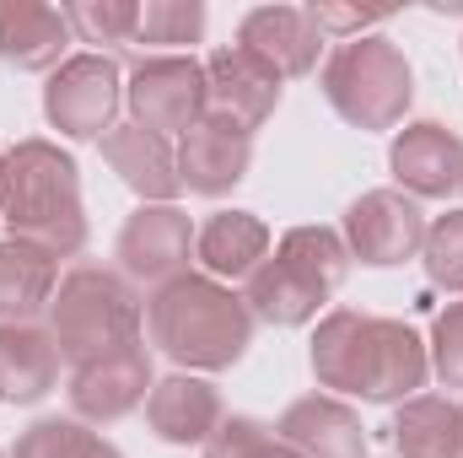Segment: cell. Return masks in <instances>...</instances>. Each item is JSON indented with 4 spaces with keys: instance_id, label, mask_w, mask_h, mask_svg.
<instances>
[{
    "instance_id": "cell-1",
    "label": "cell",
    "mask_w": 463,
    "mask_h": 458,
    "mask_svg": "<svg viewBox=\"0 0 463 458\" xmlns=\"http://www.w3.org/2000/svg\"><path fill=\"white\" fill-rule=\"evenodd\" d=\"M0 222L11 237L43 248L49 259H71L87 248V205L76 157L54 140H16L0 157Z\"/></svg>"
},
{
    "instance_id": "cell-2",
    "label": "cell",
    "mask_w": 463,
    "mask_h": 458,
    "mask_svg": "<svg viewBox=\"0 0 463 458\" xmlns=\"http://www.w3.org/2000/svg\"><path fill=\"white\" fill-rule=\"evenodd\" d=\"M146 335L184 372H227L253 345V313L232 286L184 270L151 291Z\"/></svg>"
},
{
    "instance_id": "cell-3",
    "label": "cell",
    "mask_w": 463,
    "mask_h": 458,
    "mask_svg": "<svg viewBox=\"0 0 463 458\" xmlns=\"http://www.w3.org/2000/svg\"><path fill=\"white\" fill-rule=\"evenodd\" d=\"M146 329V302L135 297L129 275L109 264H76L60 275L54 302H49V335L60 345L65 361H98L140 345Z\"/></svg>"
},
{
    "instance_id": "cell-4",
    "label": "cell",
    "mask_w": 463,
    "mask_h": 458,
    "mask_svg": "<svg viewBox=\"0 0 463 458\" xmlns=\"http://www.w3.org/2000/svg\"><path fill=\"white\" fill-rule=\"evenodd\" d=\"M324 98L355 129H393L415 103V71L388 38H350L324 65Z\"/></svg>"
},
{
    "instance_id": "cell-5",
    "label": "cell",
    "mask_w": 463,
    "mask_h": 458,
    "mask_svg": "<svg viewBox=\"0 0 463 458\" xmlns=\"http://www.w3.org/2000/svg\"><path fill=\"white\" fill-rule=\"evenodd\" d=\"M124 103L140 129L151 135H184L211 114V87H205V65L194 54H151L129 71L124 81Z\"/></svg>"
},
{
    "instance_id": "cell-6",
    "label": "cell",
    "mask_w": 463,
    "mask_h": 458,
    "mask_svg": "<svg viewBox=\"0 0 463 458\" xmlns=\"http://www.w3.org/2000/svg\"><path fill=\"white\" fill-rule=\"evenodd\" d=\"M124 109V76L109 54H71L49 87H43V119L71 140H103Z\"/></svg>"
},
{
    "instance_id": "cell-7",
    "label": "cell",
    "mask_w": 463,
    "mask_h": 458,
    "mask_svg": "<svg viewBox=\"0 0 463 458\" xmlns=\"http://www.w3.org/2000/svg\"><path fill=\"white\" fill-rule=\"evenodd\" d=\"M340 237H345L350 259H361L372 270H393L404 259H420L426 211L404 189H366L361 200H350Z\"/></svg>"
},
{
    "instance_id": "cell-8",
    "label": "cell",
    "mask_w": 463,
    "mask_h": 458,
    "mask_svg": "<svg viewBox=\"0 0 463 458\" xmlns=\"http://www.w3.org/2000/svg\"><path fill=\"white\" fill-rule=\"evenodd\" d=\"M151 388H156L151 350L129 345V350H114V356L81 361L71 372V410L87 426H109V421H124L129 410H140L151 399Z\"/></svg>"
},
{
    "instance_id": "cell-9",
    "label": "cell",
    "mask_w": 463,
    "mask_h": 458,
    "mask_svg": "<svg viewBox=\"0 0 463 458\" xmlns=\"http://www.w3.org/2000/svg\"><path fill=\"white\" fill-rule=\"evenodd\" d=\"M388 167L410 200H448L463 189V135L437 119L404 124L388 146Z\"/></svg>"
},
{
    "instance_id": "cell-10",
    "label": "cell",
    "mask_w": 463,
    "mask_h": 458,
    "mask_svg": "<svg viewBox=\"0 0 463 458\" xmlns=\"http://www.w3.org/2000/svg\"><path fill=\"white\" fill-rule=\"evenodd\" d=\"M189 253H194V222L178 205H140L118 232V275L129 281L167 286L173 275L189 270Z\"/></svg>"
},
{
    "instance_id": "cell-11",
    "label": "cell",
    "mask_w": 463,
    "mask_h": 458,
    "mask_svg": "<svg viewBox=\"0 0 463 458\" xmlns=\"http://www.w3.org/2000/svg\"><path fill=\"white\" fill-rule=\"evenodd\" d=\"M205 87H211V114L232 119V124H242V129L253 135L264 119L280 109L286 76H280L269 60H259L253 49L227 43V49H216V54L205 60Z\"/></svg>"
},
{
    "instance_id": "cell-12",
    "label": "cell",
    "mask_w": 463,
    "mask_h": 458,
    "mask_svg": "<svg viewBox=\"0 0 463 458\" xmlns=\"http://www.w3.org/2000/svg\"><path fill=\"white\" fill-rule=\"evenodd\" d=\"M253 162V135L222 114H205L194 129L178 135V184L189 195H227L248 178Z\"/></svg>"
},
{
    "instance_id": "cell-13",
    "label": "cell",
    "mask_w": 463,
    "mask_h": 458,
    "mask_svg": "<svg viewBox=\"0 0 463 458\" xmlns=\"http://www.w3.org/2000/svg\"><path fill=\"white\" fill-rule=\"evenodd\" d=\"M280 443L297 458H366V426L335 394H307L275 421Z\"/></svg>"
},
{
    "instance_id": "cell-14",
    "label": "cell",
    "mask_w": 463,
    "mask_h": 458,
    "mask_svg": "<svg viewBox=\"0 0 463 458\" xmlns=\"http://www.w3.org/2000/svg\"><path fill=\"white\" fill-rule=\"evenodd\" d=\"M237 43L253 49L259 60H269L280 76H313L329 38H324V33L313 27V16L297 11V5H259V11L242 16Z\"/></svg>"
},
{
    "instance_id": "cell-15",
    "label": "cell",
    "mask_w": 463,
    "mask_h": 458,
    "mask_svg": "<svg viewBox=\"0 0 463 458\" xmlns=\"http://www.w3.org/2000/svg\"><path fill=\"white\" fill-rule=\"evenodd\" d=\"M103 162L118 173L124 189L140 195V205H173V195L184 189L178 184V151L162 135L140 129L135 119L129 124H114L103 135Z\"/></svg>"
},
{
    "instance_id": "cell-16",
    "label": "cell",
    "mask_w": 463,
    "mask_h": 458,
    "mask_svg": "<svg viewBox=\"0 0 463 458\" xmlns=\"http://www.w3.org/2000/svg\"><path fill=\"white\" fill-rule=\"evenodd\" d=\"M146 421L173 448H205L211 432L222 426V394L205 377H194V372H173V377H162L151 388Z\"/></svg>"
},
{
    "instance_id": "cell-17",
    "label": "cell",
    "mask_w": 463,
    "mask_h": 458,
    "mask_svg": "<svg viewBox=\"0 0 463 458\" xmlns=\"http://www.w3.org/2000/svg\"><path fill=\"white\" fill-rule=\"evenodd\" d=\"M431 377V350L426 340L399 324V319H372V367H366V394L372 405H404L426 388Z\"/></svg>"
},
{
    "instance_id": "cell-18",
    "label": "cell",
    "mask_w": 463,
    "mask_h": 458,
    "mask_svg": "<svg viewBox=\"0 0 463 458\" xmlns=\"http://www.w3.org/2000/svg\"><path fill=\"white\" fill-rule=\"evenodd\" d=\"M313 377L324 388L340 394H366V367H372V313H355V308H335L318 319L313 329Z\"/></svg>"
},
{
    "instance_id": "cell-19",
    "label": "cell",
    "mask_w": 463,
    "mask_h": 458,
    "mask_svg": "<svg viewBox=\"0 0 463 458\" xmlns=\"http://www.w3.org/2000/svg\"><path fill=\"white\" fill-rule=\"evenodd\" d=\"M71 49V22L65 5H43V0H5L0 5V60L16 71H60Z\"/></svg>"
},
{
    "instance_id": "cell-20",
    "label": "cell",
    "mask_w": 463,
    "mask_h": 458,
    "mask_svg": "<svg viewBox=\"0 0 463 458\" xmlns=\"http://www.w3.org/2000/svg\"><path fill=\"white\" fill-rule=\"evenodd\" d=\"M60 383V345L43 324H0V405H38Z\"/></svg>"
},
{
    "instance_id": "cell-21",
    "label": "cell",
    "mask_w": 463,
    "mask_h": 458,
    "mask_svg": "<svg viewBox=\"0 0 463 458\" xmlns=\"http://www.w3.org/2000/svg\"><path fill=\"white\" fill-rule=\"evenodd\" d=\"M242 302H248L253 324L264 319V324H275V329H297V324H313V319H318V308L329 302V291L275 253V259H264V264L248 275Z\"/></svg>"
},
{
    "instance_id": "cell-22",
    "label": "cell",
    "mask_w": 463,
    "mask_h": 458,
    "mask_svg": "<svg viewBox=\"0 0 463 458\" xmlns=\"http://www.w3.org/2000/svg\"><path fill=\"white\" fill-rule=\"evenodd\" d=\"M194 259L211 281H248L269 259V227L253 211H216L205 227H194Z\"/></svg>"
},
{
    "instance_id": "cell-23",
    "label": "cell",
    "mask_w": 463,
    "mask_h": 458,
    "mask_svg": "<svg viewBox=\"0 0 463 458\" xmlns=\"http://www.w3.org/2000/svg\"><path fill=\"white\" fill-rule=\"evenodd\" d=\"M54 259L22 237H0V324H33L54 302Z\"/></svg>"
},
{
    "instance_id": "cell-24",
    "label": "cell",
    "mask_w": 463,
    "mask_h": 458,
    "mask_svg": "<svg viewBox=\"0 0 463 458\" xmlns=\"http://www.w3.org/2000/svg\"><path fill=\"white\" fill-rule=\"evenodd\" d=\"M399 458H458V405L442 394H415L393 410Z\"/></svg>"
},
{
    "instance_id": "cell-25",
    "label": "cell",
    "mask_w": 463,
    "mask_h": 458,
    "mask_svg": "<svg viewBox=\"0 0 463 458\" xmlns=\"http://www.w3.org/2000/svg\"><path fill=\"white\" fill-rule=\"evenodd\" d=\"M11 458H124V453L103 432H92L87 421H76V415H43V421H33L16 437Z\"/></svg>"
},
{
    "instance_id": "cell-26",
    "label": "cell",
    "mask_w": 463,
    "mask_h": 458,
    "mask_svg": "<svg viewBox=\"0 0 463 458\" xmlns=\"http://www.w3.org/2000/svg\"><path fill=\"white\" fill-rule=\"evenodd\" d=\"M286 264H297L307 281H318L329 297L340 291V281L350 275V248L345 237L335 227H291L286 237H280V248H275Z\"/></svg>"
},
{
    "instance_id": "cell-27",
    "label": "cell",
    "mask_w": 463,
    "mask_h": 458,
    "mask_svg": "<svg viewBox=\"0 0 463 458\" xmlns=\"http://www.w3.org/2000/svg\"><path fill=\"white\" fill-rule=\"evenodd\" d=\"M200 38H205V5L200 0H146L140 5L135 43L184 49V43H200Z\"/></svg>"
},
{
    "instance_id": "cell-28",
    "label": "cell",
    "mask_w": 463,
    "mask_h": 458,
    "mask_svg": "<svg viewBox=\"0 0 463 458\" xmlns=\"http://www.w3.org/2000/svg\"><path fill=\"white\" fill-rule=\"evenodd\" d=\"M65 22L81 43H135L140 5L135 0H76L65 5Z\"/></svg>"
},
{
    "instance_id": "cell-29",
    "label": "cell",
    "mask_w": 463,
    "mask_h": 458,
    "mask_svg": "<svg viewBox=\"0 0 463 458\" xmlns=\"http://www.w3.org/2000/svg\"><path fill=\"white\" fill-rule=\"evenodd\" d=\"M205 458H297L275 426L253 421V415H222V426L211 432Z\"/></svg>"
},
{
    "instance_id": "cell-30",
    "label": "cell",
    "mask_w": 463,
    "mask_h": 458,
    "mask_svg": "<svg viewBox=\"0 0 463 458\" xmlns=\"http://www.w3.org/2000/svg\"><path fill=\"white\" fill-rule=\"evenodd\" d=\"M420 264H426L431 286H442V291H463V211H448V216L426 222Z\"/></svg>"
},
{
    "instance_id": "cell-31",
    "label": "cell",
    "mask_w": 463,
    "mask_h": 458,
    "mask_svg": "<svg viewBox=\"0 0 463 458\" xmlns=\"http://www.w3.org/2000/svg\"><path fill=\"white\" fill-rule=\"evenodd\" d=\"M431 372L448 383V388H463V302H448L431 324Z\"/></svg>"
},
{
    "instance_id": "cell-32",
    "label": "cell",
    "mask_w": 463,
    "mask_h": 458,
    "mask_svg": "<svg viewBox=\"0 0 463 458\" xmlns=\"http://www.w3.org/2000/svg\"><path fill=\"white\" fill-rule=\"evenodd\" d=\"M307 16H313V27L324 33V38H340V43H350V38H366V27H377V22H388L393 11L388 5H307Z\"/></svg>"
},
{
    "instance_id": "cell-33",
    "label": "cell",
    "mask_w": 463,
    "mask_h": 458,
    "mask_svg": "<svg viewBox=\"0 0 463 458\" xmlns=\"http://www.w3.org/2000/svg\"><path fill=\"white\" fill-rule=\"evenodd\" d=\"M458 458H463V405H458Z\"/></svg>"
},
{
    "instance_id": "cell-34",
    "label": "cell",
    "mask_w": 463,
    "mask_h": 458,
    "mask_svg": "<svg viewBox=\"0 0 463 458\" xmlns=\"http://www.w3.org/2000/svg\"><path fill=\"white\" fill-rule=\"evenodd\" d=\"M0 157H5V151H0Z\"/></svg>"
},
{
    "instance_id": "cell-35",
    "label": "cell",
    "mask_w": 463,
    "mask_h": 458,
    "mask_svg": "<svg viewBox=\"0 0 463 458\" xmlns=\"http://www.w3.org/2000/svg\"><path fill=\"white\" fill-rule=\"evenodd\" d=\"M0 458H5V453H0Z\"/></svg>"
}]
</instances>
